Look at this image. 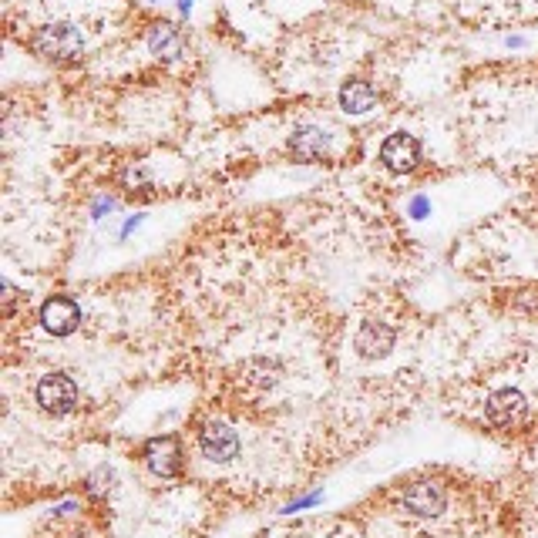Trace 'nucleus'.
Masks as SVG:
<instances>
[{
	"instance_id": "obj_1",
	"label": "nucleus",
	"mask_w": 538,
	"mask_h": 538,
	"mask_svg": "<svg viewBox=\"0 0 538 538\" xmlns=\"http://www.w3.org/2000/svg\"><path fill=\"white\" fill-rule=\"evenodd\" d=\"M31 48L41 54L44 61L71 64V61L81 58L85 41H81V34H78V27H74V24H48V27H41V31L31 37Z\"/></svg>"
},
{
	"instance_id": "obj_2",
	"label": "nucleus",
	"mask_w": 538,
	"mask_h": 538,
	"mask_svg": "<svg viewBox=\"0 0 538 538\" xmlns=\"http://www.w3.org/2000/svg\"><path fill=\"white\" fill-rule=\"evenodd\" d=\"M37 404L48 414H68L78 404V387L68 374H48L37 384Z\"/></svg>"
},
{
	"instance_id": "obj_3",
	"label": "nucleus",
	"mask_w": 538,
	"mask_h": 538,
	"mask_svg": "<svg viewBox=\"0 0 538 538\" xmlns=\"http://www.w3.org/2000/svg\"><path fill=\"white\" fill-rule=\"evenodd\" d=\"M41 323H44V330L54 333V337H68V333L78 330L81 310L71 296H51V300L41 306Z\"/></svg>"
},
{
	"instance_id": "obj_4",
	"label": "nucleus",
	"mask_w": 538,
	"mask_h": 538,
	"mask_svg": "<svg viewBox=\"0 0 538 538\" xmlns=\"http://www.w3.org/2000/svg\"><path fill=\"white\" fill-rule=\"evenodd\" d=\"M380 162L391 172H411L417 162H421V142L414 135L397 132L380 145Z\"/></svg>"
},
{
	"instance_id": "obj_5",
	"label": "nucleus",
	"mask_w": 538,
	"mask_h": 538,
	"mask_svg": "<svg viewBox=\"0 0 538 538\" xmlns=\"http://www.w3.org/2000/svg\"><path fill=\"white\" fill-rule=\"evenodd\" d=\"M525 411H528L525 397L512 391V387H508V391H495L485 404V414L495 428H515V424L525 417Z\"/></svg>"
},
{
	"instance_id": "obj_6",
	"label": "nucleus",
	"mask_w": 538,
	"mask_h": 538,
	"mask_svg": "<svg viewBox=\"0 0 538 538\" xmlns=\"http://www.w3.org/2000/svg\"><path fill=\"white\" fill-rule=\"evenodd\" d=\"M444 505H448V495H444L441 485H434V481H417L404 491V508L421 518H434L444 512Z\"/></svg>"
},
{
	"instance_id": "obj_7",
	"label": "nucleus",
	"mask_w": 538,
	"mask_h": 538,
	"mask_svg": "<svg viewBox=\"0 0 538 538\" xmlns=\"http://www.w3.org/2000/svg\"><path fill=\"white\" fill-rule=\"evenodd\" d=\"M354 347H357V354H360V357L380 360V357H387V354H391V350H394V330L387 327V323L370 320V323H364V327L357 330Z\"/></svg>"
},
{
	"instance_id": "obj_8",
	"label": "nucleus",
	"mask_w": 538,
	"mask_h": 538,
	"mask_svg": "<svg viewBox=\"0 0 538 538\" xmlns=\"http://www.w3.org/2000/svg\"><path fill=\"white\" fill-rule=\"evenodd\" d=\"M199 448L209 461H229L239 454V438L226 424H206L199 434Z\"/></svg>"
},
{
	"instance_id": "obj_9",
	"label": "nucleus",
	"mask_w": 538,
	"mask_h": 538,
	"mask_svg": "<svg viewBox=\"0 0 538 538\" xmlns=\"http://www.w3.org/2000/svg\"><path fill=\"white\" fill-rule=\"evenodd\" d=\"M148 48L165 61H179L185 54V34L175 24H152L148 27Z\"/></svg>"
},
{
	"instance_id": "obj_10",
	"label": "nucleus",
	"mask_w": 538,
	"mask_h": 538,
	"mask_svg": "<svg viewBox=\"0 0 538 538\" xmlns=\"http://www.w3.org/2000/svg\"><path fill=\"white\" fill-rule=\"evenodd\" d=\"M145 461H148V468H152L155 475L172 478L175 471L182 468V451H179V444H175L172 438H162V441H152L145 448Z\"/></svg>"
},
{
	"instance_id": "obj_11",
	"label": "nucleus",
	"mask_w": 538,
	"mask_h": 538,
	"mask_svg": "<svg viewBox=\"0 0 538 538\" xmlns=\"http://www.w3.org/2000/svg\"><path fill=\"white\" fill-rule=\"evenodd\" d=\"M290 152L296 155L300 162H317L323 155L330 152V138L320 132V128H296L293 138H290Z\"/></svg>"
},
{
	"instance_id": "obj_12",
	"label": "nucleus",
	"mask_w": 538,
	"mask_h": 538,
	"mask_svg": "<svg viewBox=\"0 0 538 538\" xmlns=\"http://www.w3.org/2000/svg\"><path fill=\"white\" fill-rule=\"evenodd\" d=\"M377 105V91L367 85V81H347V85L340 88V108L347 111V115H364Z\"/></svg>"
}]
</instances>
